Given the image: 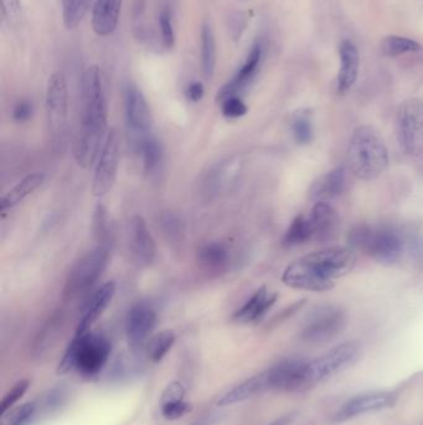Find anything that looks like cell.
<instances>
[{
  "label": "cell",
  "mask_w": 423,
  "mask_h": 425,
  "mask_svg": "<svg viewBox=\"0 0 423 425\" xmlns=\"http://www.w3.org/2000/svg\"><path fill=\"white\" fill-rule=\"evenodd\" d=\"M108 109L105 77L98 66L84 72L81 81V125L74 143L76 163L84 170L94 167L107 137Z\"/></svg>",
  "instance_id": "cell-1"
},
{
  "label": "cell",
  "mask_w": 423,
  "mask_h": 425,
  "mask_svg": "<svg viewBox=\"0 0 423 425\" xmlns=\"http://www.w3.org/2000/svg\"><path fill=\"white\" fill-rule=\"evenodd\" d=\"M349 170L358 180L373 182L388 167V150L381 135L371 126L354 131L348 147Z\"/></svg>",
  "instance_id": "cell-2"
},
{
  "label": "cell",
  "mask_w": 423,
  "mask_h": 425,
  "mask_svg": "<svg viewBox=\"0 0 423 425\" xmlns=\"http://www.w3.org/2000/svg\"><path fill=\"white\" fill-rule=\"evenodd\" d=\"M110 355L111 343L105 336L94 332L75 335L61 360L59 372L76 368L82 375H95L105 367Z\"/></svg>",
  "instance_id": "cell-3"
},
{
  "label": "cell",
  "mask_w": 423,
  "mask_h": 425,
  "mask_svg": "<svg viewBox=\"0 0 423 425\" xmlns=\"http://www.w3.org/2000/svg\"><path fill=\"white\" fill-rule=\"evenodd\" d=\"M349 244L381 264H393L402 255L401 236L388 226H356L349 234Z\"/></svg>",
  "instance_id": "cell-4"
},
{
  "label": "cell",
  "mask_w": 423,
  "mask_h": 425,
  "mask_svg": "<svg viewBox=\"0 0 423 425\" xmlns=\"http://www.w3.org/2000/svg\"><path fill=\"white\" fill-rule=\"evenodd\" d=\"M46 121L51 147L56 155L64 153L69 138V92L65 76L61 72L51 75L45 96Z\"/></svg>",
  "instance_id": "cell-5"
},
{
  "label": "cell",
  "mask_w": 423,
  "mask_h": 425,
  "mask_svg": "<svg viewBox=\"0 0 423 425\" xmlns=\"http://www.w3.org/2000/svg\"><path fill=\"white\" fill-rule=\"evenodd\" d=\"M108 248L98 245L76 261L65 281L62 299L66 302L85 296L100 280L108 264Z\"/></svg>",
  "instance_id": "cell-6"
},
{
  "label": "cell",
  "mask_w": 423,
  "mask_h": 425,
  "mask_svg": "<svg viewBox=\"0 0 423 425\" xmlns=\"http://www.w3.org/2000/svg\"><path fill=\"white\" fill-rule=\"evenodd\" d=\"M396 136L406 155H423V100L408 99L400 105L396 114Z\"/></svg>",
  "instance_id": "cell-7"
},
{
  "label": "cell",
  "mask_w": 423,
  "mask_h": 425,
  "mask_svg": "<svg viewBox=\"0 0 423 425\" xmlns=\"http://www.w3.org/2000/svg\"><path fill=\"white\" fill-rule=\"evenodd\" d=\"M360 355V346L345 342L334 347L313 360H307L304 367V388L318 385L354 363Z\"/></svg>",
  "instance_id": "cell-8"
},
{
  "label": "cell",
  "mask_w": 423,
  "mask_h": 425,
  "mask_svg": "<svg viewBox=\"0 0 423 425\" xmlns=\"http://www.w3.org/2000/svg\"><path fill=\"white\" fill-rule=\"evenodd\" d=\"M302 258L317 275L328 281L348 275L358 261L353 249L340 246L314 251Z\"/></svg>",
  "instance_id": "cell-9"
},
{
  "label": "cell",
  "mask_w": 423,
  "mask_h": 425,
  "mask_svg": "<svg viewBox=\"0 0 423 425\" xmlns=\"http://www.w3.org/2000/svg\"><path fill=\"white\" fill-rule=\"evenodd\" d=\"M345 321L344 311L337 306H319L309 314L300 335L308 343H324L342 332Z\"/></svg>",
  "instance_id": "cell-10"
},
{
  "label": "cell",
  "mask_w": 423,
  "mask_h": 425,
  "mask_svg": "<svg viewBox=\"0 0 423 425\" xmlns=\"http://www.w3.org/2000/svg\"><path fill=\"white\" fill-rule=\"evenodd\" d=\"M120 165V136L115 128H111L95 165L92 180V193L95 197H103L110 193L118 173Z\"/></svg>",
  "instance_id": "cell-11"
},
{
  "label": "cell",
  "mask_w": 423,
  "mask_h": 425,
  "mask_svg": "<svg viewBox=\"0 0 423 425\" xmlns=\"http://www.w3.org/2000/svg\"><path fill=\"white\" fill-rule=\"evenodd\" d=\"M125 123L135 143L152 135L153 118L150 106L142 91L135 85H128L125 92Z\"/></svg>",
  "instance_id": "cell-12"
},
{
  "label": "cell",
  "mask_w": 423,
  "mask_h": 425,
  "mask_svg": "<svg viewBox=\"0 0 423 425\" xmlns=\"http://www.w3.org/2000/svg\"><path fill=\"white\" fill-rule=\"evenodd\" d=\"M157 326V314L150 306L140 304L130 309L127 316V337L133 350H140Z\"/></svg>",
  "instance_id": "cell-13"
},
{
  "label": "cell",
  "mask_w": 423,
  "mask_h": 425,
  "mask_svg": "<svg viewBox=\"0 0 423 425\" xmlns=\"http://www.w3.org/2000/svg\"><path fill=\"white\" fill-rule=\"evenodd\" d=\"M130 253L140 266H150L157 255V245L147 221L142 216H135L130 223Z\"/></svg>",
  "instance_id": "cell-14"
},
{
  "label": "cell",
  "mask_w": 423,
  "mask_h": 425,
  "mask_svg": "<svg viewBox=\"0 0 423 425\" xmlns=\"http://www.w3.org/2000/svg\"><path fill=\"white\" fill-rule=\"evenodd\" d=\"M307 218L310 241L328 243L338 236L339 216L333 206L327 202H317Z\"/></svg>",
  "instance_id": "cell-15"
},
{
  "label": "cell",
  "mask_w": 423,
  "mask_h": 425,
  "mask_svg": "<svg viewBox=\"0 0 423 425\" xmlns=\"http://www.w3.org/2000/svg\"><path fill=\"white\" fill-rule=\"evenodd\" d=\"M282 281L284 285L297 290L323 292V291L332 290L334 287L333 281L324 280L320 276L317 275L303 260V258L292 261L286 267Z\"/></svg>",
  "instance_id": "cell-16"
},
{
  "label": "cell",
  "mask_w": 423,
  "mask_h": 425,
  "mask_svg": "<svg viewBox=\"0 0 423 425\" xmlns=\"http://www.w3.org/2000/svg\"><path fill=\"white\" fill-rule=\"evenodd\" d=\"M395 400H396V395L390 392H375V393L358 395L355 398H351L348 403H345L340 408L335 415V420L344 421L358 415L386 409L395 404Z\"/></svg>",
  "instance_id": "cell-17"
},
{
  "label": "cell",
  "mask_w": 423,
  "mask_h": 425,
  "mask_svg": "<svg viewBox=\"0 0 423 425\" xmlns=\"http://www.w3.org/2000/svg\"><path fill=\"white\" fill-rule=\"evenodd\" d=\"M261 59H262V46L259 43H256L249 51V56L244 61V65L241 66V69L232 77V80L229 81L226 85L222 86V89L218 94L216 100L222 102L227 97L237 96L239 91L244 90L246 86L249 85V82L254 80V76L259 71Z\"/></svg>",
  "instance_id": "cell-18"
},
{
  "label": "cell",
  "mask_w": 423,
  "mask_h": 425,
  "mask_svg": "<svg viewBox=\"0 0 423 425\" xmlns=\"http://www.w3.org/2000/svg\"><path fill=\"white\" fill-rule=\"evenodd\" d=\"M115 294V284L113 281L106 282L96 291L86 305L84 314L81 316L80 322L76 329V336L85 335L90 332V329L95 325L96 321L100 319L102 314L111 305Z\"/></svg>",
  "instance_id": "cell-19"
},
{
  "label": "cell",
  "mask_w": 423,
  "mask_h": 425,
  "mask_svg": "<svg viewBox=\"0 0 423 425\" xmlns=\"http://www.w3.org/2000/svg\"><path fill=\"white\" fill-rule=\"evenodd\" d=\"M346 183H348L346 170L344 167H338L314 182L309 189V198L315 200V203L317 202L328 203V200L334 199L343 193L346 188Z\"/></svg>",
  "instance_id": "cell-20"
},
{
  "label": "cell",
  "mask_w": 423,
  "mask_h": 425,
  "mask_svg": "<svg viewBox=\"0 0 423 425\" xmlns=\"http://www.w3.org/2000/svg\"><path fill=\"white\" fill-rule=\"evenodd\" d=\"M123 0H96L92 11V29L98 36L115 33Z\"/></svg>",
  "instance_id": "cell-21"
},
{
  "label": "cell",
  "mask_w": 423,
  "mask_h": 425,
  "mask_svg": "<svg viewBox=\"0 0 423 425\" xmlns=\"http://www.w3.org/2000/svg\"><path fill=\"white\" fill-rule=\"evenodd\" d=\"M242 162L237 155H232L227 160L220 162L219 165L210 170L205 180V188L208 194H219L220 192L227 189L234 184L241 170Z\"/></svg>",
  "instance_id": "cell-22"
},
{
  "label": "cell",
  "mask_w": 423,
  "mask_h": 425,
  "mask_svg": "<svg viewBox=\"0 0 423 425\" xmlns=\"http://www.w3.org/2000/svg\"><path fill=\"white\" fill-rule=\"evenodd\" d=\"M276 300L277 295H269L267 287L262 286L241 306V309L235 312L234 319L241 324H251L261 320L273 306Z\"/></svg>",
  "instance_id": "cell-23"
},
{
  "label": "cell",
  "mask_w": 423,
  "mask_h": 425,
  "mask_svg": "<svg viewBox=\"0 0 423 425\" xmlns=\"http://www.w3.org/2000/svg\"><path fill=\"white\" fill-rule=\"evenodd\" d=\"M340 70L338 75V86L340 92H346L358 80L360 57L355 44L344 40L339 48Z\"/></svg>",
  "instance_id": "cell-24"
},
{
  "label": "cell",
  "mask_w": 423,
  "mask_h": 425,
  "mask_svg": "<svg viewBox=\"0 0 423 425\" xmlns=\"http://www.w3.org/2000/svg\"><path fill=\"white\" fill-rule=\"evenodd\" d=\"M264 390H269L266 370L259 375H254L249 380H244L242 383L234 387L232 390L226 392L224 395H221L220 399L218 400V405L225 407V405L236 404L239 402L249 399L254 395L262 393Z\"/></svg>",
  "instance_id": "cell-25"
},
{
  "label": "cell",
  "mask_w": 423,
  "mask_h": 425,
  "mask_svg": "<svg viewBox=\"0 0 423 425\" xmlns=\"http://www.w3.org/2000/svg\"><path fill=\"white\" fill-rule=\"evenodd\" d=\"M44 180H45V175L41 172H35V173L26 175V178H23L11 190H8L6 195L1 198V202H0L1 213H6V210L21 204L23 200L33 194L44 183Z\"/></svg>",
  "instance_id": "cell-26"
},
{
  "label": "cell",
  "mask_w": 423,
  "mask_h": 425,
  "mask_svg": "<svg viewBox=\"0 0 423 425\" xmlns=\"http://www.w3.org/2000/svg\"><path fill=\"white\" fill-rule=\"evenodd\" d=\"M137 147L142 157V163L145 173L150 175H158L162 170L163 160H164L163 147L160 145L159 140H157L154 136L150 135L140 140L137 143Z\"/></svg>",
  "instance_id": "cell-27"
},
{
  "label": "cell",
  "mask_w": 423,
  "mask_h": 425,
  "mask_svg": "<svg viewBox=\"0 0 423 425\" xmlns=\"http://www.w3.org/2000/svg\"><path fill=\"white\" fill-rule=\"evenodd\" d=\"M230 253L227 246L222 243H209L199 251V261L206 270H222L229 264Z\"/></svg>",
  "instance_id": "cell-28"
},
{
  "label": "cell",
  "mask_w": 423,
  "mask_h": 425,
  "mask_svg": "<svg viewBox=\"0 0 423 425\" xmlns=\"http://www.w3.org/2000/svg\"><path fill=\"white\" fill-rule=\"evenodd\" d=\"M216 67V41L209 23L201 29V69L206 80H211Z\"/></svg>",
  "instance_id": "cell-29"
},
{
  "label": "cell",
  "mask_w": 423,
  "mask_h": 425,
  "mask_svg": "<svg viewBox=\"0 0 423 425\" xmlns=\"http://www.w3.org/2000/svg\"><path fill=\"white\" fill-rule=\"evenodd\" d=\"M94 0H62V19L67 29H75L84 21Z\"/></svg>",
  "instance_id": "cell-30"
},
{
  "label": "cell",
  "mask_w": 423,
  "mask_h": 425,
  "mask_svg": "<svg viewBox=\"0 0 423 425\" xmlns=\"http://www.w3.org/2000/svg\"><path fill=\"white\" fill-rule=\"evenodd\" d=\"M380 48H381L383 55L390 56V57L403 55L407 53H417L423 49L417 41L398 35L385 36L381 41Z\"/></svg>",
  "instance_id": "cell-31"
},
{
  "label": "cell",
  "mask_w": 423,
  "mask_h": 425,
  "mask_svg": "<svg viewBox=\"0 0 423 425\" xmlns=\"http://www.w3.org/2000/svg\"><path fill=\"white\" fill-rule=\"evenodd\" d=\"M310 241L308 218L298 216L294 219L283 236L284 246H297Z\"/></svg>",
  "instance_id": "cell-32"
},
{
  "label": "cell",
  "mask_w": 423,
  "mask_h": 425,
  "mask_svg": "<svg viewBox=\"0 0 423 425\" xmlns=\"http://www.w3.org/2000/svg\"><path fill=\"white\" fill-rule=\"evenodd\" d=\"M175 335L171 330H164L159 332L150 340L148 345V355L153 362H159L163 360L167 353L171 350L174 345Z\"/></svg>",
  "instance_id": "cell-33"
},
{
  "label": "cell",
  "mask_w": 423,
  "mask_h": 425,
  "mask_svg": "<svg viewBox=\"0 0 423 425\" xmlns=\"http://www.w3.org/2000/svg\"><path fill=\"white\" fill-rule=\"evenodd\" d=\"M162 228L168 241L175 245H180L185 236L184 221L178 214L167 213L162 216Z\"/></svg>",
  "instance_id": "cell-34"
},
{
  "label": "cell",
  "mask_w": 423,
  "mask_h": 425,
  "mask_svg": "<svg viewBox=\"0 0 423 425\" xmlns=\"http://www.w3.org/2000/svg\"><path fill=\"white\" fill-rule=\"evenodd\" d=\"M292 130H293L294 138L299 145H307L313 140L312 121L305 111L297 112L294 115Z\"/></svg>",
  "instance_id": "cell-35"
},
{
  "label": "cell",
  "mask_w": 423,
  "mask_h": 425,
  "mask_svg": "<svg viewBox=\"0 0 423 425\" xmlns=\"http://www.w3.org/2000/svg\"><path fill=\"white\" fill-rule=\"evenodd\" d=\"M36 407L34 403H26V404L16 407L14 409L8 410L6 413L1 415V423L0 425H26L33 418L35 413Z\"/></svg>",
  "instance_id": "cell-36"
},
{
  "label": "cell",
  "mask_w": 423,
  "mask_h": 425,
  "mask_svg": "<svg viewBox=\"0 0 423 425\" xmlns=\"http://www.w3.org/2000/svg\"><path fill=\"white\" fill-rule=\"evenodd\" d=\"M159 28L162 34V41L165 49H171L174 46L175 34L173 29L171 13L168 8H164L159 14Z\"/></svg>",
  "instance_id": "cell-37"
},
{
  "label": "cell",
  "mask_w": 423,
  "mask_h": 425,
  "mask_svg": "<svg viewBox=\"0 0 423 425\" xmlns=\"http://www.w3.org/2000/svg\"><path fill=\"white\" fill-rule=\"evenodd\" d=\"M247 106L239 96H231L221 102V112L226 118H239L247 114Z\"/></svg>",
  "instance_id": "cell-38"
},
{
  "label": "cell",
  "mask_w": 423,
  "mask_h": 425,
  "mask_svg": "<svg viewBox=\"0 0 423 425\" xmlns=\"http://www.w3.org/2000/svg\"><path fill=\"white\" fill-rule=\"evenodd\" d=\"M28 387H29V382H28V380H21V382H18V383L11 388V392H8L6 397L1 400V404H0V414H4L8 410H11V408L14 407L16 402L21 399L23 395L26 394Z\"/></svg>",
  "instance_id": "cell-39"
},
{
  "label": "cell",
  "mask_w": 423,
  "mask_h": 425,
  "mask_svg": "<svg viewBox=\"0 0 423 425\" xmlns=\"http://www.w3.org/2000/svg\"><path fill=\"white\" fill-rule=\"evenodd\" d=\"M190 410V405L183 400H174V402H167L163 403L162 413L167 419L176 420L186 414Z\"/></svg>",
  "instance_id": "cell-40"
},
{
  "label": "cell",
  "mask_w": 423,
  "mask_h": 425,
  "mask_svg": "<svg viewBox=\"0 0 423 425\" xmlns=\"http://www.w3.org/2000/svg\"><path fill=\"white\" fill-rule=\"evenodd\" d=\"M3 16L11 24H16L21 19V0H1Z\"/></svg>",
  "instance_id": "cell-41"
},
{
  "label": "cell",
  "mask_w": 423,
  "mask_h": 425,
  "mask_svg": "<svg viewBox=\"0 0 423 425\" xmlns=\"http://www.w3.org/2000/svg\"><path fill=\"white\" fill-rule=\"evenodd\" d=\"M107 210L102 204H98L96 206L95 216H94V231L96 236L100 239H103L107 236Z\"/></svg>",
  "instance_id": "cell-42"
},
{
  "label": "cell",
  "mask_w": 423,
  "mask_h": 425,
  "mask_svg": "<svg viewBox=\"0 0 423 425\" xmlns=\"http://www.w3.org/2000/svg\"><path fill=\"white\" fill-rule=\"evenodd\" d=\"M33 104L30 101L21 100L14 106V110H13V117L16 122H26L31 118L33 116Z\"/></svg>",
  "instance_id": "cell-43"
},
{
  "label": "cell",
  "mask_w": 423,
  "mask_h": 425,
  "mask_svg": "<svg viewBox=\"0 0 423 425\" xmlns=\"http://www.w3.org/2000/svg\"><path fill=\"white\" fill-rule=\"evenodd\" d=\"M246 23H247V18L244 16V13H235L234 16H231L230 31H231V36L234 40H239V38L246 28Z\"/></svg>",
  "instance_id": "cell-44"
},
{
  "label": "cell",
  "mask_w": 423,
  "mask_h": 425,
  "mask_svg": "<svg viewBox=\"0 0 423 425\" xmlns=\"http://www.w3.org/2000/svg\"><path fill=\"white\" fill-rule=\"evenodd\" d=\"M183 395H184L183 385L180 383H173L165 390L164 395H163V403L174 402V400H183Z\"/></svg>",
  "instance_id": "cell-45"
},
{
  "label": "cell",
  "mask_w": 423,
  "mask_h": 425,
  "mask_svg": "<svg viewBox=\"0 0 423 425\" xmlns=\"http://www.w3.org/2000/svg\"><path fill=\"white\" fill-rule=\"evenodd\" d=\"M204 85H203L201 82H199V81L191 82V84L188 86V89H186V97H188V100L191 101V102H199V101L204 97Z\"/></svg>",
  "instance_id": "cell-46"
},
{
  "label": "cell",
  "mask_w": 423,
  "mask_h": 425,
  "mask_svg": "<svg viewBox=\"0 0 423 425\" xmlns=\"http://www.w3.org/2000/svg\"><path fill=\"white\" fill-rule=\"evenodd\" d=\"M194 425H204V424H203V423H201V421H200V423H199V421H198V423H196V424H194Z\"/></svg>",
  "instance_id": "cell-47"
},
{
  "label": "cell",
  "mask_w": 423,
  "mask_h": 425,
  "mask_svg": "<svg viewBox=\"0 0 423 425\" xmlns=\"http://www.w3.org/2000/svg\"><path fill=\"white\" fill-rule=\"evenodd\" d=\"M274 425H279L278 423H277V424H274Z\"/></svg>",
  "instance_id": "cell-48"
}]
</instances>
